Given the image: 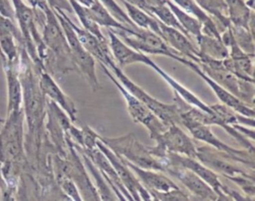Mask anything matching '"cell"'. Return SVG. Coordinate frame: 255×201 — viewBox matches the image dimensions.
I'll use <instances>...</instances> for the list:
<instances>
[{
  "instance_id": "6da1fadb",
  "label": "cell",
  "mask_w": 255,
  "mask_h": 201,
  "mask_svg": "<svg viewBox=\"0 0 255 201\" xmlns=\"http://www.w3.org/2000/svg\"><path fill=\"white\" fill-rule=\"evenodd\" d=\"M43 11L45 13V20L41 37L47 50L53 55L56 73L65 75L70 71H76L71 50L56 15L47 5Z\"/></svg>"
},
{
  "instance_id": "7a4b0ae2",
  "label": "cell",
  "mask_w": 255,
  "mask_h": 201,
  "mask_svg": "<svg viewBox=\"0 0 255 201\" xmlns=\"http://www.w3.org/2000/svg\"><path fill=\"white\" fill-rule=\"evenodd\" d=\"M102 65V64H101ZM116 77V79L122 84V86L129 92L133 97L138 99L143 102L157 117H159L166 124H178L180 125V112L181 109L176 102L165 103L147 94L143 89L133 83L128 76L123 72V69L120 68L115 62L114 58L110 59L105 65Z\"/></svg>"
},
{
  "instance_id": "3957f363",
  "label": "cell",
  "mask_w": 255,
  "mask_h": 201,
  "mask_svg": "<svg viewBox=\"0 0 255 201\" xmlns=\"http://www.w3.org/2000/svg\"><path fill=\"white\" fill-rule=\"evenodd\" d=\"M99 139L117 155L128 162L141 168L158 170L164 173V162L151 155L147 146L136 140L133 133L118 137L99 135Z\"/></svg>"
},
{
  "instance_id": "277c9868",
  "label": "cell",
  "mask_w": 255,
  "mask_h": 201,
  "mask_svg": "<svg viewBox=\"0 0 255 201\" xmlns=\"http://www.w3.org/2000/svg\"><path fill=\"white\" fill-rule=\"evenodd\" d=\"M112 31L128 46L143 54L166 56L185 66L189 62L188 59L180 56L177 52L170 48L159 35L152 31L140 28L135 30L132 34L121 29Z\"/></svg>"
},
{
  "instance_id": "5b68a950",
  "label": "cell",
  "mask_w": 255,
  "mask_h": 201,
  "mask_svg": "<svg viewBox=\"0 0 255 201\" xmlns=\"http://www.w3.org/2000/svg\"><path fill=\"white\" fill-rule=\"evenodd\" d=\"M23 107L7 113L3 127L0 130V162L11 164L18 162L24 155L23 146Z\"/></svg>"
},
{
  "instance_id": "8992f818",
  "label": "cell",
  "mask_w": 255,
  "mask_h": 201,
  "mask_svg": "<svg viewBox=\"0 0 255 201\" xmlns=\"http://www.w3.org/2000/svg\"><path fill=\"white\" fill-rule=\"evenodd\" d=\"M180 126L185 127L191 133L193 138L208 144L218 151L229 154L236 162L244 164L250 169H254V151H250L248 149H236L229 146L228 144L221 141L211 131L209 125L200 123L186 116L182 112H180Z\"/></svg>"
},
{
  "instance_id": "52a82bcc",
  "label": "cell",
  "mask_w": 255,
  "mask_h": 201,
  "mask_svg": "<svg viewBox=\"0 0 255 201\" xmlns=\"http://www.w3.org/2000/svg\"><path fill=\"white\" fill-rule=\"evenodd\" d=\"M154 146H147L148 151L154 157L163 161L167 152L195 158L197 146L192 138L186 134L180 125L172 123L158 134L154 139Z\"/></svg>"
},
{
  "instance_id": "ba28073f",
  "label": "cell",
  "mask_w": 255,
  "mask_h": 201,
  "mask_svg": "<svg viewBox=\"0 0 255 201\" xmlns=\"http://www.w3.org/2000/svg\"><path fill=\"white\" fill-rule=\"evenodd\" d=\"M101 67L105 74L109 77V79L115 84V86L123 95L130 117L133 119L134 122L140 123L146 127L150 138L154 139L158 134H160L167 128L168 124L164 123L143 102H141L138 99H136L129 92H128L116 79V77L112 75V72L105 65H101Z\"/></svg>"
},
{
  "instance_id": "9c48e42d",
  "label": "cell",
  "mask_w": 255,
  "mask_h": 201,
  "mask_svg": "<svg viewBox=\"0 0 255 201\" xmlns=\"http://www.w3.org/2000/svg\"><path fill=\"white\" fill-rule=\"evenodd\" d=\"M208 66L198 65L200 70L216 82L218 85L226 89L228 92L233 94L235 97L243 100L244 102L253 105L254 104V83H250L239 79L234 74L229 72L223 66L222 60L214 62Z\"/></svg>"
},
{
  "instance_id": "30bf717a",
  "label": "cell",
  "mask_w": 255,
  "mask_h": 201,
  "mask_svg": "<svg viewBox=\"0 0 255 201\" xmlns=\"http://www.w3.org/2000/svg\"><path fill=\"white\" fill-rule=\"evenodd\" d=\"M97 147L106 155L114 169L116 170L118 176L120 177L122 183L127 188L128 193L130 194L132 200H151V197L148 191L140 184L137 180L133 172L129 169V167L126 164L122 157L117 155L114 151H112L105 143H103L98 136L97 139Z\"/></svg>"
},
{
  "instance_id": "8fae6325",
  "label": "cell",
  "mask_w": 255,
  "mask_h": 201,
  "mask_svg": "<svg viewBox=\"0 0 255 201\" xmlns=\"http://www.w3.org/2000/svg\"><path fill=\"white\" fill-rule=\"evenodd\" d=\"M164 166L174 165V166H181L184 168L189 169L196 175H198L202 180H204L217 194V200H230L229 197L223 192V184L219 180L218 175L216 172L205 166L199 160L193 157L181 155L178 153L167 152L165 158L163 159Z\"/></svg>"
},
{
  "instance_id": "7c38bea8",
  "label": "cell",
  "mask_w": 255,
  "mask_h": 201,
  "mask_svg": "<svg viewBox=\"0 0 255 201\" xmlns=\"http://www.w3.org/2000/svg\"><path fill=\"white\" fill-rule=\"evenodd\" d=\"M195 158L214 172L220 173L224 177L254 172L244 170L236 164L238 162H236L229 154L218 151L211 146H197Z\"/></svg>"
},
{
  "instance_id": "4fadbf2b",
  "label": "cell",
  "mask_w": 255,
  "mask_h": 201,
  "mask_svg": "<svg viewBox=\"0 0 255 201\" xmlns=\"http://www.w3.org/2000/svg\"><path fill=\"white\" fill-rule=\"evenodd\" d=\"M164 173L175 177L193 196L199 200H217L216 192L198 175L187 168L166 164Z\"/></svg>"
},
{
  "instance_id": "5bb4252c",
  "label": "cell",
  "mask_w": 255,
  "mask_h": 201,
  "mask_svg": "<svg viewBox=\"0 0 255 201\" xmlns=\"http://www.w3.org/2000/svg\"><path fill=\"white\" fill-rule=\"evenodd\" d=\"M20 45L24 46V41L15 20L0 14V53L2 59L10 63L19 62Z\"/></svg>"
},
{
  "instance_id": "9a60e30c",
  "label": "cell",
  "mask_w": 255,
  "mask_h": 201,
  "mask_svg": "<svg viewBox=\"0 0 255 201\" xmlns=\"http://www.w3.org/2000/svg\"><path fill=\"white\" fill-rule=\"evenodd\" d=\"M186 67H188L194 73H196L210 87V89L213 91V93L216 95V97L219 99V100L223 104L227 105L228 107H230L231 109H233L234 111H236L239 114H242V115H245V116H249V117H254L255 111H254L253 105L244 102L243 100H241L240 99L235 97L233 94L228 92L226 89H224L223 87L218 85L216 82H214L208 76H206L200 70L199 66L196 63H194V62L189 60V62L186 65Z\"/></svg>"
},
{
  "instance_id": "2e32d148",
  "label": "cell",
  "mask_w": 255,
  "mask_h": 201,
  "mask_svg": "<svg viewBox=\"0 0 255 201\" xmlns=\"http://www.w3.org/2000/svg\"><path fill=\"white\" fill-rule=\"evenodd\" d=\"M38 82L44 96L57 103L69 115L72 121H76L78 111L73 100L61 90L48 71L45 69L38 70Z\"/></svg>"
},
{
  "instance_id": "e0dca14e",
  "label": "cell",
  "mask_w": 255,
  "mask_h": 201,
  "mask_svg": "<svg viewBox=\"0 0 255 201\" xmlns=\"http://www.w3.org/2000/svg\"><path fill=\"white\" fill-rule=\"evenodd\" d=\"M158 25H159L160 37L164 40V42L170 48H172L180 56L196 64L199 63V57H200L199 50L192 44L188 36H186L184 33H182L177 29L168 27L160 23L159 21H158Z\"/></svg>"
},
{
  "instance_id": "ac0fdd59",
  "label": "cell",
  "mask_w": 255,
  "mask_h": 201,
  "mask_svg": "<svg viewBox=\"0 0 255 201\" xmlns=\"http://www.w3.org/2000/svg\"><path fill=\"white\" fill-rule=\"evenodd\" d=\"M108 30L109 36V47L112 53V56L120 68H124L126 66L140 63L146 66H149L151 63V59H149L145 54L138 52L129 46H128L124 41H122L111 29Z\"/></svg>"
},
{
  "instance_id": "d6986e66",
  "label": "cell",
  "mask_w": 255,
  "mask_h": 201,
  "mask_svg": "<svg viewBox=\"0 0 255 201\" xmlns=\"http://www.w3.org/2000/svg\"><path fill=\"white\" fill-rule=\"evenodd\" d=\"M121 157V156H120ZM126 164L129 167V169L133 172L137 180L146 190H155V191H167L170 189L179 188V186L171 180L168 176L163 174V172L158 170L146 169L138 167L128 160L124 159Z\"/></svg>"
},
{
  "instance_id": "ffe728a7",
  "label": "cell",
  "mask_w": 255,
  "mask_h": 201,
  "mask_svg": "<svg viewBox=\"0 0 255 201\" xmlns=\"http://www.w3.org/2000/svg\"><path fill=\"white\" fill-rule=\"evenodd\" d=\"M3 69L7 82V113L22 108L23 91L19 75V62L10 63L3 59Z\"/></svg>"
},
{
  "instance_id": "44dd1931",
  "label": "cell",
  "mask_w": 255,
  "mask_h": 201,
  "mask_svg": "<svg viewBox=\"0 0 255 201\" xmlns=\"http://www.w3.org/2000/svg\"><path fill=\"white\" fill-rule=\"evenodd\" d=\"M69 22L83 48L89 52L95 58V60H97L102 65H106L107 62L113 58L108 41H102L85 28L78 27L71 21L70 18Z\"/></svg>"
},
{
  "instance_id": "7402d4cb",
  "label": "cell",
  "mask_w": 255,
  "mask_h": 201,
  "mask_svg": "<svg viewBox=\"0 0 255 201\" xmlns=\"http://www.w3.org/2000/svg\"><path fill=\"white\" fill-rule=\"evenodd\" d=\"M71 53L73 62L76 67V71L79 72L85 78L93 92H98L102 87L96 75L95 58L83 47Z\"/></svg>"
},
{
  "instance_id": "603a6c76",
  "label": "cell",
  "mask_w": 255,
  "mask_h": 201,
  "mask_svg": "<svg viewBox=\"0 0 255 201\" xmlns=\"http://www.w3.org/2000/svg\"><path fill=\"white\" fill-rule=\"evenodd\" d=\"M149 67L152 68L169 86L170 88L173 90L174 94H176L181 100H183L186 103L195 106L203 111H206L208 113H214L209 104H206L205 102H203L199 98H197L193 93H191L189 90H187L184 86H182L181 84H179L175 79H173L170 75H168L167 73H165L161 68H159L153 61H151V63L149 64Z\"/></svg>"
},
{
  "instance_id": "cb8c5ba5",
  "label": "cell",
  "mask_w": 255,
  "mask_h": 201,
  "mask_svg": "<svg viewBox=\"0 0 255 201\" xmlns=\"http://www.w3.org/2000/svg\"><path fill=\"white\" fill-rule=\"evenodd\" d=\"M176 6L197 19L202 25V34L221 38L214 20L201 8L195 0H172Z\"/></svg>"
},
{
  "instance_id": "d4e9b609",
  "label": "cell",
  "mask_w": 255,
  "mask_h": 201,
  "mask_svg": "<svg viewBox=\"0 0 255 201\" xmlns=\"http://www.w3.org/2000/svg\"><path fill=\"white\" fill-rule=\"evenodd\" d=\"M228 10V20L232 26L241 27L254 34V13L243 0H225Z\"/></svg>"
},
{
  "instance_id": "484cf974",
  "label": "cell",
  "mask_w": 255,
  "mask_h": 201,
  "mask_svg": "<svg viewBox=\"0 0 255 201\" xmlns=\"http://www.w3.org/2000/svg\"><path fill=\"white\" fill-rule=\"evenodd\" d=\"M87 12L90 19L94 21L96 24H98L100 27H105L107 29L112 30L121 29L127 31L129 34H132L135 30L138 29H131L120 23L110 14V12L98 0H94V3L89 8H87Z\"/></svg>"
},
{
  "instance_id": "4316f807",
  "label": "cell",
  "mask_w": 255,
  "mask_h": 201,
  "mask_svg": "<svg viewBox=\"0 0 255 201\" xmlns=\"http://www.w3.org/2000/svg\"><path fill=\"white\" fill-rule=\"evenodd\" d=\"M123 2L127 9L126 13L137 28L152 31L160 36L159 25L156 18L148 15L147 13H145L144 11H142L141 9H139L138 7H136L131 3H128L127 1H123Z\"/></svg>"
},
{
  "instance_id": "83f0119b",
  "label": "cell",
  "mask_w": 255,
  "mask_h": 201,
  "mask_svg": "<svg viewBox=\"0 0 255 201\" xmlns=\"http://www.w3.org/2000/svg\"><path fill=\"white\" fill-rule=\"evenodd\" d=\"M165 3L167 4V6L170 8V10L175 15L177 21L179 22L180 26L184 30L185 34L189 38L192 36L197 42L198 39L200 38V36L202 35V25H201V23L197 19H195L194 17H192L191 15H189L188 13H186L185 11L180 9L174 3H172L168 0L165 1Z\"/></svg>"
},
{
  "instance_id": "f1b7e54d",
  "label": "cell",
  "mask_w": 255,
  "mask_h": 201,
  "mask_svg": "<svg viewBox=\"0 0 255 201\" xmlns=\"http://www.w3.org/2000/svg\"><path fill=\"white\" fill-rule=\"evenodd\" d=\"M200 54L212 59L223 60L228 57V49L222 42L221 38H216L202 34L197 41Z\"/></svg>"
},
{
  "instance_id": "f546056e",
  "label": "cell",
  "mask_w": 255,
  "mask_h": 201,
  "mask_svg": "<svg viewBox=\"0 0 255 201\" xmlns=\"http://www.w3.org/2000/svg\"><path fill=\"white\" fill-rule=\"evenodd\" d=\"M78 152L83 157V163L86 166V169H88L91 172L94 179L96 180V184H97L96 189L100 196V200H115V199H117L116 197L113 196V190L111 189L109 183L105 179V177L102 174V172L100 171V169L94 164V162L84 152H82L80 150H78Z\"/></svg>"
},
{
  "instance_id": "4dcf8cb0",
  "label": "cell",
  "mask_w": 255,
  "mask_h": 201,
  "mask_svg": "<svg viewBox=\"0 0 255 201\" xmlns=\"http://www.w3.org/2000/svg\"><path fill=\"white\" fill-rule=\"evenodd\" d=\"M148 10L154 15V18H156V20H158L160 23H162L168 27L177 29L185 34L184 30L180 26L175 15L170 10V8L167 6V4L165 5L164 3H162L159 5H155V6H150V7H148Z\"/></svg>"
},
{
  "instance_id": "1f68e13d",
  "label": "cell",
  "mask_w": 255,
  "mask_h": 201,
  "mask_svg": "<svg viewBox=\"0 0 255 201\" xmlns=\"http://www.w3.org/2000/svg\"><path fill=\"white\" fill-rule=\"evenodd\" d=\"M230 29L235 42L241 48V50L247 54L254 55V34H252L247 29H244L241 27H235V26H232L231 24H230Z\"/></svg>"
},
{
  "instance_id": "d6a6232c",
  "label": "cell",
  "mask_w": 255,
  "mask_h": 201,
  "mask_svg": "<svg viewBox=\"0 0 255 201\" xmlns=\"http://www.w3.org/2000/svg\"><path fill=\"white\" fill-rule=\"evenodd\" d=\"M225 178L231 180L235 183L240 189L246 194L250 200L253 199L255 194V181H254V172L237 174L233 176H225Z\"/></svg>"
},
{
  "instance_id": "836d02e7",
  "label": "cell",
  "mask_w": 255,
  "mask_h": 201,
  "mask_svg": "<svg viewBox=\"0 0 255 201\" xmlns=\"http://www.w3.org/2000/svg\"><path fill=\"white\" fill-rule=\"evenodd\" d=\"M109 12L110 14L118 20L120 23L124 24L125 26L131 28V29H137V27L131 22V20L128 18V14L116 3L115 0H98Z\"/></svg>"
},
{
  "instance_id": "e575fe53",
  "label": "cell",
  "mask_w": 255,
  "mask_h": 201,
  "mask_svg": "<svg viewBox=\"0 0 255 201\" xmlns=\"http://www.w3.org/2000/svg\"><path fill=\"white\" fill-rule=\"evenodd\" d=\"M151 200H161V201H181V200H191L192 196H189V193L183 191L180 187L175 189H170L167 191H155V190H147Z\"/></svg>"
},
{
  "instance_id": "d590c367",
  "label": "cell",
  "mask_w": 255,
  "mask_h": 201,
  "mask_svg": "<svg viewBox=\"0 0 255 201\" xmlns=\"http://www.w3.org/2000/svg\"><path fill=\"white\" fill-rule=\"evenodd\" d=\"M57 181L64 191V193L69 196V198L73 200H82V197L80 195V192L76 186V184L73 182V180L67 176H60L57 177Z\"/></svg>"
},
{
  "instance_id": "8d00e7d4",
  "label": "cell",
  "mask_w": 255,
  "mask_h": 201,
  "mask_svg": "<svg viewBox=\"0 0 255 201\" xmlns=\"http://www.w3.org/2000/svg\"><path fill=\"white\" fill-rule=\"evenodd\" d=\"M0 14L12 20H15L13 6L9 0H0Z\"/></svg>"
},
{
  "instance_id": "74e56055",
  "label": "cell",
  "mask_w": 255,
  "mask_h": 201,
  "mask_svg": "<svg viewBox=\"0 0 255 201\" xmlns=\"http://www.w3.org/2000/svg\"><path fill=\"white\" fill-rule=\"evenodd\" d=\"M74 1L87 8H89L94 3V0H74Z\"/></svg>"
}]
</instances>
